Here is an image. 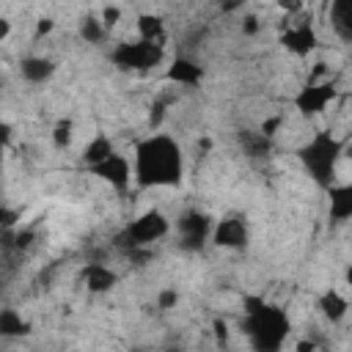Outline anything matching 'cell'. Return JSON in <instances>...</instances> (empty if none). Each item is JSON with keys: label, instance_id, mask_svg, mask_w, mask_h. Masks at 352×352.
Listing matches in <instances>:
<instances>
[{"label": "cell", "instance_id": "7", "mask_svg": "<svg viewBox=\"0 0 352 352\" xmlns=\"http://www.w3.org/2000/svg\"><path fill=\"white\" fill-rule=\"evenodd\" d=\"M176 228H179V248L182 250H201L209 231H212V223L204 212H184L176 220Z\"/></svg>", "mask_w": 352, "mask_h": 352}, {"label": "cell", "instance_id": "19", "mask_svg": "<svg viewBox=\"0 0 352 352\" xmlns=\"http://www.w3.org/2000/svg\"><path fill=\"white\" fill-rule=\"evenodd\" d=\"M138 36L146 38V41H154V44H162L165 41V22L160 14H140L138 16Z\"/></svg>", "mask_w": 352, "mask_h": 352}, {"label": "cell", "instance_id": "6", "mask_svg": "<svg viewBox=\"0 0 352 352\" xmlns=\"http://www.w3.org/2000/svg\"><path fill=\"white\" fill-rule=\"evenodd\" d=\"M336 96H338V88H336L330 80L308 82V85H302V88L297 91L294 107H297L302 116H316V113H322Z\"/></svg>", "mask_w": 352, "mask_h": 352}, {"label": "cell", "instance_id": "28", "mask_svg": "<svg viewBox=\"0 0 352 352\" xmlns=\"http://www.w3.org/2000/svg\"><path fill=\"white\" fill-rule=\"evenodd\" d=\"M52 28H55V19H50V16L38 19V25H36V38H41V36L52 33Z\"/></svg>", "mask_w": 352, "mask_h": 352}, {"label": "cell", "instance_id": "16", "mask_svg": "<svg viewBox=\"0 0 352 352\" xmlns=\"http://www.w3.org/2000/svg\"><path fill=\"white\" fill-rule=\"evenodd\" d=\"M239 146L245 157H267L272 151V138H267L264 132H253V129H242L239 132Z\"/></svg>", "mask_w": 352, "mask_h": 352}, {"label": "cell", "instance_id": "31", "mask_svg": "<svg viewBox=\"0 0 352 352\" xmlns=\"http://www.w3.org/2000/svg\"><path fill=\"white\" fill-rule=\"evenodd\" d=\"M256 30H258V19H256V16H245L242 33H248V36H250V33H256Z\"/></svg>", "mask_w": 352, "mask_h": 352}, {"label": "cell", "instance_id": "1", "mask_svg": "<svg viewBox=\"0 0 352 352\" xmlns=\"http://www.w3.org/2000/svg\"><path fill=\"white\" fill-rule=\"evenodd\" d=\"M184 176V154L182 146L162 132H151L148 138L135 143L132 151V179L138 187H173Z\"/></svg>", "mask_w": 352, "mask_h": 352}, {"label": "cell", "instance_id": "5", "mask_svg": "<svg viewBox=\"0 0 352 352\" xmlns=\"http://www.w3.org/2000/svg\"><path fill=\"white\" fill-rule=\"evenodd\" d=\"M110 60L118 69H126V72H148V69H154L165 60V47L154 44V41H146V38L121 41V44L113 47Z\"/></svg>", "mask_w": 352, "mask_h": 352}, {"label": "cell", "instance_id": "23", "mask_svg": "<svg viewBox=\"0 0 352 352\" xmlns=\"http://www.w3.org/2000/svg\"><path fill=\"white\" fill-rule=\"evenodd\" d=\"M99 22L104 25V30L116 28V25L121 22V8H118V6H104V8H102V16H99Z\"/></svg>", "mask_w": 352, "mask_h": 352}, {"label": "cell", "instance_id": "12", "mask_svg": "<svg viewBox=\"0 0 352 352\" xmlns=\"http://www.w3.org/2000/svg\"><path fill=\"white\" fill-rule=\"evenodd\" d=\"M165 77L170 82H179V85H198L204 77V69L190 58H176V60H170Z\"/></svg>", "mask_w": 352, "mask_h": 352}, {"label": "cell", "instance_id": "8", "mask_svg": "<svg viewBox=\"0 0 352 352\" xmlns=\"http://www.w3.org/2000/svg\"><path fill=\"white\" fill-rule=\"evenodd\" d=\"M88 170H91L94 176L104 179V182H107L110 187H116V190H126L129 182H132V162H129V157H124V154H118V151H113L110 157H104V160L96 162V165H88Z\"/></svg>", "mask_w": 352, "mask_h": 352}, {"label": "cell", "instance_id": "30", "mask_svg": "<svg viewBox=\"0 0 352 352\" xmlns=\"http://www.w3.org/2000/svg\"><path fill=\"white\" fill-rule=\"evenodd\" d=\"M8 140H11V126L6 121H0V157H3L6 146H8Z\"/></svg>", "mask_w": 352, "mask_h": 352}, {"label": "cell", "instance_id": "25", "mask_svg": "<svg viewBox=\"0 0 352 352\" xmlns=\"http://www.w3.org/2000/svg\"><path fill=\"white\" fill-rule=\"evenodd\" d=\"M280 124H283V116H270V118H264V121H261L258 132H264L267 138H275V132L280 129Z\"/></svg>", "mask_w": 352, "mask_h": 352}, {"label": "cell", "instance_id": "4", "mask_svg": "<svg viewBox=\"0 0 352 352\" xmlns=\"http://www.w3.org/2000/svg\"><path fill=\"white\" fill-rule=\"evenodd\" d=\"M170 231V223L168 217L160 212V209H148L143 212L140 217H135L118 236H116V245L124 248V250H132V248H146L162 236H168Z\"/></svg>", "mask_w": 352, "mask_h": 352}, {"label": "cell", "instance_id": "26", "mask_svg": "<svg viewBox=\"0 0 352 352\" xmlns=\"http://www.w3.org/2000/svg\"><path fill=\"white\" fill-rule=\"evenodd\" d=\"M176 302H179V292H176V289H162V292H160V308L168 311V308H173Z\"/></svg>", "mask_w": 352, "mask_h": 352}, {"label": "cell", "instance_id": "9", "mask_svg": "<svg viewBox=\"0 0 352 352\" xmlns=\"http://www.w3.org/2000/svg\"><path fill=\"white\" fill-rule=\"evenodd\" d=\"M209 234H212V242L217 248H245L248 245V223L236 214L223 217Z\"/></svg>", "mask_w": 352, "mask_h": 352}, {"label": "cell", "instance_id": "18", "mask_svg": "<svg viewBox=\"0 0 352 352\" xmlns=\"http://www.w3.org/2000/svg\"><path fill=\"white\" fill-rule=\"evenodd\" d=\"M319 311H322L330 322H341V319L346 316V311H349V300H346L344 294H338L336 289H330V292H324V294L319 297Z\"/></svg>", "mask_w": 352, "mask_h": 352}, {"label": "cell", "instance_id": "11", "mask_svg": "<svg viewBox=\"0 0 352 352\" xmlns=\"http://www.w3.org/2000/svg\"><path fill=\"white\" fill-rule=\"evenodd\" d=\"M19 74H22L25 82L41 85V82H47V80L55 74V60H52V58H44V55L22 58V63H19Z\"/></svg>", "mask_w": 352, "mask_h": 352}, {"label": "cell", "instance_id": "17", "mask_svg": "<svg viewBox=\"0 0 352 352\" xmlns=\"http://www.w3.org/2000/svg\"><path fill=\"white\" fill-rule=\"evenodd\" d=\"M28 333H30V324L22 319L16 308H0V338H19Z\"/></svg>", "mask_w": 352, "mask_h": 352}, {"label": "cell", "instance_id": "33", "mask_svg": "<svg viewBox=\"0 0 352 352\" xmlns=\"http://www.w3.org/2000/svg\"><path fill=\"white\" fill-rule=\"evenodd\" d=\"M297 349H300V352H311V349H316V346H314L311 341H300V344H297Z\"/></svg>", "mask_w": 352, "mask_h": 352}, {"label": "cell", "instance_id": "22", "mask_svg": "<svg viewBox=\"0 0 352 352\" xmlns=\"http://www.w3.org/2000/svg\"><path fill=\"white\" fill-rule=\"evenodd\" d=\"M72 138H74V124H72V118H60V121L55 124V129H52V143H55L58 148H69Z\"/></svg>", "mask_w": 352, "mask_h": 352}, {"label": "cell", "instance_id": "27", "mask_svg": "<svg viewBox=\"0 0 352 352\" xmlns=\"http://www.w3.org/2000/svg\"><path fill=\"white\" fill-rule=\"evenodd\" d=\"M212 330H214V336H217V341H220V344H226V341H228V324H226L223 319H214V322H212Z\"/></svg>", "mask_w": 352, "mask_h": 352}, {"label": "cell", "instance_id": "10", "mask_svg": "<svg viewBox=\"0 0 352 352\" xmlns=\"http://www.w3.org/2000/svg\"><path fill=\"white\" fill-rule=\"evenodd\" d=\"M280 44L292 52V55H308V52H314L316 50V44H319V36H316V30L311 28V25H297V28H286L283 33H280Z\"/></svg>", "mask_w": 352, "mask_h": 352}, {"label": "cell", "instance_id": "3", "mask_svg": "<svg viewBox=\"0 0 352 352\" xmlns=\"http://www.w3.org/2000/svg\"><path fill=\"white\" fill-rule=\"evenodd\" d=\"M344 154V143L330 135V132H316L305 146L297 148V157L302 162V168L308 170V176L322 187L327 190L336 179V165Z\"/></svg>", "mask_w": 352, "mask_h": 352}, {"label": "cell", "instance_id": "21", "mask_svg": "<svg viewBox=\"0 0 352 352\" xmlns=\"http://www.w3.org/2000/svg\"><path fill=\"white\" fill-rule=\"evenodd\" d=\"M104 25L96 19V16H82V22H80V38L82 41H88V44H99L102 38H104Z\"/></svg>", "mask_w": 352, "mask_h": 352}, {"label": "cell", "instance_id": "20", "mask_svg": "<svg viewBox=\"0 0 352 352\" xmlns=\"http://www.w3.org/2000/svg\"><path fill=\"white\" fill-rule=\"evenodd\" d=\"M116 148H113V140L107 138V135H94L88 143H85V148H82V162L85 165H96V162H102L104 157H110Z\"/></svg>", "mask_w": 352, "mask_h": 352}, {"label": "cell", "instance_id": "15", "mask_svg": "<svg viewBox=\"0 0 352 352\" xmlns=\"http://www.w3.org/2000/svg\"><path fill=\"white\" fill-rule=\"evenodd\" d=\"M82 278H85V283H88V289L91 292H96V294H102V292H110L113 286H116V280H118V275L110 270V267H104V264H88L85 270H82Z\"/></svg>", "mask_w": 352, "mask_h": 352}, {"label": "cell", "instance_id": "2", "mask_svg": "<svg viewBox=\"0 0 352 352\" xmlns=\"http://www.w3.org/2000/svg\"><path fill=\"white\" fill-rule=\"evenodd\" d=\"M242 330L250 338V346L258 352H278L292 330L289 316L264 302L261 297H245V308H242Z\"/></svg>", "mask_w": 352, "mask_h": 352}, {"label": "cell", "instance_id": "13", "mask_svg": "<svg viewBox=\"0 0 352 352\" xmlns=\"http://www.w3.org/2000/svg\"><path fill=\"white\" fill-rule=\"evenodd\" d=\"M330 25L341 41L352 38V0H330Z\"/></svg>", "mask_w": 352, "mask_h": 352}, {"label": "cell", "instance_id": "29", "mask_svg": "<svg viewBox=\"0 0 352 352\" xmlns=\"http://www.w3.org/2000/svg\"><path fill=\"white\" fill-rule=\"evenodd\" d=\"M165 107H168V102H157V104L151 107V126H160V121H162V116H165Z\"/></svg>", "mask_w": 352, "mask_h": 352}, {"label": "cell", "instance_id": "24", "mask_svg": "<svg viewBox=\"0 0 352 352\" xmlns=\"http://www.w3.org/2000/svg\"><path fill=\"white\" fill-rule=\"evenodd\" d=\"M16 220H19V214H16L11 206L0 204V236H3L8 228H14V226H16Z\"/></svg>", "mask_w": 352, "mask_h": 352}, {"label": "cell", "instance_id": "14", "mask_svg": "<svg viewBox=\"0 0 352 352\" xmlns=\"http://www.w3.org/2000/svg\"><path fill=\"white\" fill-rule=\"evenodd\" d=\"M330 217L333 220H349L352 217V187L349 184H330Z\"/></svg>", "mask_w": 352, "mask_h": 352}, {"label": "cell", "instance_id": "32", "mask_svg": "<svg viewBox=\"0 0 352 352\" xmlns=\"http://www.w3.org/2000/svg\"><path fill=\"white\" fill-rule=\"evenodd\" d=\"M8 33H11V22L0 16V41H3V38H8Z\"/></svg>", "mask_w": 352, "mask_h": 352}]
</instances>
